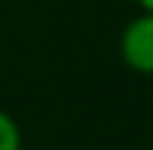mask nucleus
<instances>
[{"label":"nucleus","instance_id":"f03ea898","mask_svg":"<svg viewBox=\"0 0 153 150\" xmlns=\"http://www.w3.org/2000/svg\"><path fill=\"white\" fill-rule=\"evenodd\" d=\"M0 150H22V128L6 110H0Z\"/></svg>","mask_w":153,"mask_h":150},{"label":"nucleus","instance_id":"7ed1b4c3","mask_svg":"<svg viewBox=\"0 0 153 150\" xmlns=\"http://www.w3.org/2000/svg\"><path fill=\"white\" fill-rule=\"evenodd\" d=\"M134 3L141 6V10H150V13H153V0H134Z\"/></svg>","mask_w":153,"mask_h":150},{"label":"nucleus","instance_id":"f257e3e1","mask_svg":"<svg viewBox=\"0 0 153 150\" xmlns=\"http://www.w3.org/2000/svg\"><path fill=\"white\" fill-rule=\"evenodd\" d=\"M119 56L131 72L153 75V13L141 10L119 35Z\"/></svg>","mask_w":153,"mask_h":150}]
</instances>
